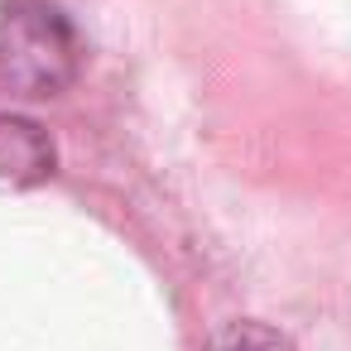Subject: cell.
Here are the masks:
<instances>
[{"instance_id": "6da1fadb", "label": "cell", "mask_w": 351, "mask_h": 351, "mask_svg": "<svg viewBox=\"0 0 351 351\" xmlns=\"http://www.w3.org/2000/svg\"><path fill=\"white\" fill-rule=\"evenodd\" d=\"M82 34L53 0H5L0 5V92L44 101L77 82Z\"/></svg>"}, {"instance_id": "3957f363", "label": "cell", "mask_w": 351, "mask_h": 351, "mask_svg": "<svg viewBox=\"0 0 351 351\" xmlns=\"http://www.w3.org/2000/svg\"><path fill=\"white\" fill-rule=\"evenodd\" d=\"M207 351H293V341L279 337V332L265 327V322H231V327H221V332L212 337Z\"/></svg>"}, {"instance_id": "7a4b0ae2", "label": "cell", "mask_w": 351, "mask_h": 351, "mask_svg": "<svg viewBox=\"0 0 351 351\" xmlns=\"http://www.w3.org/2000/svg\"><path fill=\"white\" fill-rule=\"evenodd\" d=\"M44 178H53V140L44 135V125L0 111V183L34 188Z\"/></svg>"}]
</instances>
